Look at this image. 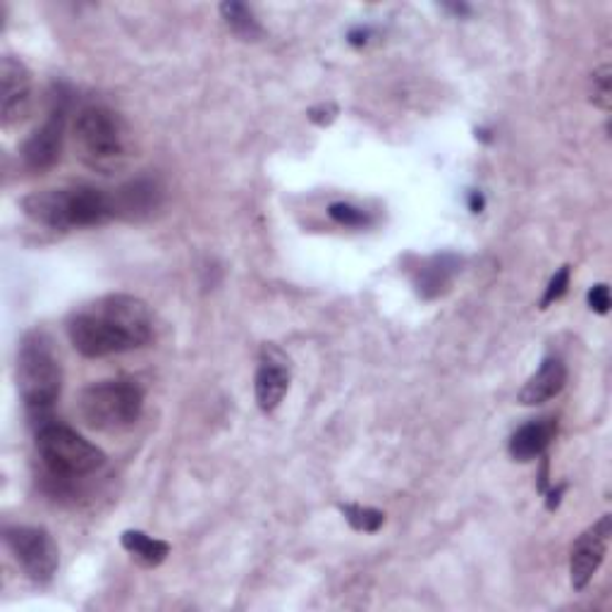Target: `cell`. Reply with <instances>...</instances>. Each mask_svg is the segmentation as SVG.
Returning a JSON list of instances; mask_svg holds the SVG:
<instances>
[{
    "label": "cell",
    "mask_w": 612,
    "mask_h": 612,
    "mask_svg": "<svg viewBox=\"0 0 612 612\" xmlns=\"http://www.w3.org/2000/svg\"><path fill=\"white\" fill-rule=\"evenodd\" d=\"M32 110V72L18 57L0 61V123L6 129L20 125Z\"/></svg>",
    "instance_id": "ba28073f"
},
{
    "label": "cell",
    "mask_w": 612,
    "mask_h": 612,
    "mask_svg": "<svg viewBox=\"0 0 612 612\" xmlns=\"http://www.w3.org/2000/svg\"><path fill=\"white\" fill-rule=\"evenodd\" d=\"M18 388L32 421H43L63 390V367L43 333L27 335L18 352Z\"/></svg>",
    "instance_id": "277c9868"
},
{
    "label": "cell",
    "mask_w": 612,
    "mask_h": 612,
    "mask_svg": "<svg viewBox=\"0 0 612 612\" xmlns=\"http://www.w3.org/2000/svg\"><path fill=\"white\" fill-rule=\"evenodd\" d=\"M340 513L349 521V527H352L355 531H363V534H376L386 521V515L381 513V509L361 507V505H352V503L340 505Z\"/></svg>",
    "instance_id": "ac0fdd59"
},
{
    "label": "cell",
    "mask_w": 612,
    "mask_h": 612,
    "mask_svg": "<svg viewBox=\"0 0 612 612\" xmlns=\"http://www.w3.org/2000/svg\"><path fill=\"white\" fill-rule=\"evenodd\" d=\"M564 383H567V367L562 363V359L548 357L541 363V369H538L519 390V402L527 407L546 404L552 398L560 395Z\"/></svg>",
    "instance_id": "5bb4252c"
},
{
    "label": "cell",
    "mask_w": 612,
    "mask_h": 612,
    "mask_svg": "<svg viewBox=\"0 0 612 612\" xmlns=\"http://www.w3.org/2000/svg\"><path fill=\"white\" fill-rule=\"evenodd\" d=\"M447 10H453L455 14H469L472 12V8L469 6H445Z\"/></svg>",
    "instance_id": "4316f807"
},
{
    "label": "cell",
    "mask_w": 612,
    "mask_h": 612,
    "mask_svg": "<svg viewBox=\"0 0 612 612\" xmlns=\"http://www.w3.org/2000/svg\"><path fill=\"white\" fill-rule=\"evenodd\" d=\"M3 538L22 572L36 584H49L61 564L53 536L41 527H8Z\"/></svg>",
    "instance_id": "52a82bcc"
},
{
    "label": "cell",
    "mask_w": 612,
    "mask_h": 612,
    "mask_svg": "<svg viewBox=\"0 0 612 612\" xmlns=\"http://www.w3.org/2000/svg\"><path fill=\"white\" fill-rule=\"evenodd\" d=\"M65 141V108H53L51 115L41 127H36L32 135L22 144V163L32 172L51 170L63 154Z\"/></svg>",
    "instance_id": "30bf717a"
},
{
    "label": "cell",
    "mask_w": 612,
    "mask_h": 612,
    "mask_svg": "<svg viewBox=\"0 0 612 612\" xmlns=\"http://www.w3.org/2000/svg\"><path fill=\"white\" fill-rule=\"evenodd\" d=\"M77 410L84 424L94 431H123L139 421L144 410V390L135 381H125V378L98 381L80 392Z\"/></svg>",
    "instance_id": "5b68a950"
},
{
    "label": "cell",
    "mask_w": 612,
    "mask_h": 612,
    "mask_svg": "<svg viewBox=\"0 0 612 612\" xmlns=\"http://www.w3.org/2000/svg\"><path fill=\"white\" fill-rule=\"evenodd\" d=\"M558 433L556 416H541L524 424L513 439H509V455L517 462H531L536 457H544L548 445Z\"/></svg>",
    "instance_id": "4fadbf2b"
},
{
    "label": "cell",
    "mask_w": 612,
    "mask_h": 612,
    "mask_svg": "<svg viewBox=\"0 0 612 612\" xmlns=\"http://www.w3.org/2000/svg\"><path fill=\"white\" fill-rule=\"evenodd\" d=\"M36 453L53 478L72 481L96 474L106 464L104 450L96 447L65 424H41L36 431Z\"/></svg>",
    "instance_id": "8992f818"
},
{
    "label": "cell",
    "mask_w": 612,
    "mask_h": 612,
    "mask_svg": "<svg viewBox=\"0 0 612 612\" xmlns=\"http://www.w3.org/2000/svg\"><path fill=\"white\" fill-rule=\"evenodd\" d=\"M160 201H163V187L156 178H139L120 189H113L115 218H125V221H139V218L151 215L160 207Z\"/></svg>",
    "instance_id": "7c38bea8"
},
{
    "label": "cell",
    "mask_w": 612,
    "mask_h": 612,
    "mask_svg": "<svg viewBox=\"0 0 612 612\" xmlns=\"http://www.w3.org/2000/svg\"><path fill=\"white\" fill-rule=\"evenodd\" d=\"M484 197H481L478 192H472V199H469V209H472V213H481V211H484Z\"/></svg>",
    "instance_id": "484cf974"
},
{
    "label": "cell",
    "mask_w": 612,
    "mask_h": 612,
    "mask_svg": "<svg viewBox=\"0 0 612 612\" xmlns=\"http://www.w3.org/2000/svg\"><path fill=\"white\" fill-rule=\"evenodd\" d=\"M289 388V359L275 345L261 349L258 369L254 378V395L261 412L278 410Z\"/></svg>",
    "instance_id": "8fae6325"
},
{
    "label": "cell",
    "mask_w": 612,
    "mask_h": 612,
    "mask_svg": "<svg viewBox=\"0 0 612 612\" xmlns=\"http://www.w3.org/2000/svg\"><path fill=\"white\" fill-rule=\"evenodd\" d=\"M564 490H567V486H564V484H562V486H558L556 490H550V493H548V500H546V507H548V509H556V507L560 505V500H562Z\"/></svg>",
    "instance_id": "d4e9b609"
},
{
    "label": "cell",
    "mask_w": 612,
    "mask_h": 612,
    "mask_svg": "<svg viewBox=\"0 0 612 612\" xmlns=\"http://www.w3.org/2000/svg\"><path fill=\"white\" fill-rule=\"evenodd\" d=\"M67 338L82 357L133 352L154 338L149 304L133 295H106L67 318Z\"/></svg>",
    "instance_id": "6da1fadb"
},
{
    "label": "cell",
    "mask_w": 612,
    "mask_h": 612,
    "mask_svg": "<svg viewBox=\"0 0 612 612\" xmlns=\"http://www.w3.org/2000/svg\"><path fill=\"white\" fill-rule=\"evenodd\" d=\"M120 541L129 556H133L137 562H141L144 567L163 564L166 558L170 556V546L166 541H160V538H151L144 531H125Z\"/></svg>",
    "instance_id": "2e32d148"
},
{
    "label": "cell",
    "mask_w": 612,
    "mask_h": 612,
    "mask_svg": "<svg viewBox=\"0 0 612 612\" xmlns=\"http://www.w3.org/2000/svg\"><path fill=\"white\" fill-rule=\"evenodd\" d=\"M221 14L225 24L232 29V34H238L242 41H256L261 34H264V29H261L256 14L250 6L230 0V3L221 6Z\"/></svg>",
    "instance_id": "e0dca14e"
},
{
    "label": "cell",
    "mask_w": 612,
    "mask_h": 612,
    "mask_svg": "<svg viewBox=\"0 0 612 612\" xmlns=\"http://www.w3.org/2000/svg\"><path fill=\"white\" fill-rule=\"evenodd\" d=\"M22 211L34 223L51 230L94 228L115 221L113 192L96 187L43 189L22 199Z\"/></svg>",
    "instance_id": "7a4b0ae2"
},
{
    "label": "cell",
    "mask_w": 612,
    "mask_h": 612,
    "mask_svg": "<svg viewBox=\"0 0 612 612\" xmlns=\"http://www.w3.org/2000/svg\"><path fill=\"white\" fill-rule=\"evenodd\" d=\"M589 98L595 108L610 110L612 106V70L610 65H601L599 70L591 75V89Z\"/></svg>",
    "instance_id": "d6986e66"
},
{
    "label": "cell",
    "mask_w": 612,
    "mask_h": 612,
    "mask_svg": "<svg viewBox=\"0 0 612 612\" xmlns=\"http://www.w3.org/2000/svg\"><path fill=\"white\" fill-rule=\"evenodd\" d=\"M75 149L86 168L115 175L133 158V133L120 113L106 106H89L77 115Z\"/></svg>",
    "instance_id": "3957f363"
},
{
    "label": "cell",
    "mask_w": 612,
    "mask_h": 612,
    "mask_svg": "<svg viewBox=\"0 0 612 612\" xmlns=\"http://www.w3.org/2000/svg\"><path fill=\"white\" fill-rule=\"evenodd\" d=\"M589 306H591V312L601 314V316H605L610 312V287L605 283H599L589 289Z\"/></svg>",
    "instance_id": "7402d4cb"
},
{
    "label": "cell",
    "mask_w": 612,
    "mask_h": 612,
    "mask_svg": "<svg viewBox=\"0 0 612 612\" xmlns=\"http://www.w3.org/2000/svg\"><path fill=\"white\" fill-rule=\"evenodd\" d=\"M612 534V517L605 515L581 534L570 552V579L574 591H584L605 560Z\"/></svg>",
    "instance_id": "9c48e42d"
},
{
    "label": "cell",
    "mask_w": 612,
    "mask_h": 612,
    "mask_svg": "<svg viewBox=\"0 0 612 612\" xmlns=\"http://www.w3.org/2000/svg\"><path fill=\"white\" fill-rule=\"evenodd\" d=\"M335 113H338V110H335L333 106H320V108L309 110V118L314 123H318V125H326V123H330L335 118Z\"/></svg>",
    "instance_id": "603a6c76"
},
{
    "label": "cell",
    "mask_w": 612,
    "mask_h": 612,
    "mask_svg": "<svg viewBox=\"0 0 612 612\" xmlns=\"http://www.w3.org/2000/svg\"><path fill=\"white\" fill-rule=\"evenodd\" d=\"M570 275H572V268L570 266H562L556 275H552L546 293H544V299H541V309H548L550 304H556L558 299L564 297L567 287H570Z\"/></svg>",
    "instance_id": "44dd1931"
},
{
    "label": "cell",
    "mask_w": 612,
    "mask_h": 612,
    "mask_svg": "<svg viewBox=\"0 0 612 612\" xmlns=\"http://www.w3.org/2000/svg\"><path fill=\"white\" fill-rule=\"evenodd\" d=\"M371 32L369 29H355V32H349V43H352V46H363V43L369 41Z\"/></svg>",
    "instance_id": "cb8c5ba5"
},
{
    "label": "cell",
    "mask_w": 612,
    "mask_h": 612,
    "mask_svg": "<svg viewBox=\"0 0 612 612\" xmlns=\"http://www.w3.org/2000/svg\"><path fill=\"white\" fill-rule=\"evenodd\" d=\"M328 215L333 218L335 223L347 225V228H363V225L371 223V218H369L367 211H361V209L352 207V203H345V201L330 203Z\"/></svg>",
    "instance_id": "ffe728a7"
},
{
    "label": "cell",
    "mask_w": 612,
    "mask_h": 612,
    "mask_svg": "<svg viewBox=\"0 0 612 612\" xmlns=\"http://www.w3.org/2000/svg\"><path fill=\"white\" fill-rule=\"evenodd\" d=\"M457 273V258L455 256H435L424 268H419L416 273V289L421 297H439L443 289L453 281V275Z\"/></svg>",
    "instance_id": "9a60e30c"
}]
</instances>
